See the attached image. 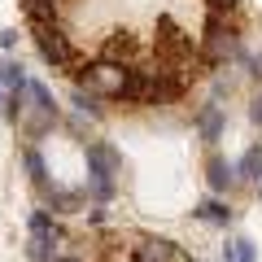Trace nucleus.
Wrapping results in <instances>:
<instances>
[{"mask_svg": "<svg viewBox=\"0 0 262 262\" xmlns=\"http://www.w3.org/2000/svg\"><path fill=\"white\" fill-rule=\"evenodd\" d=\"M13 127H18L27 140H44L48 131L57 127V101H53V92H48L44 83L27 79V92H22V101H18V114H13Z\"/></svg>", "mask_w": 262, "mask_h": 262, "instance_id": "obj_1", "label": "nucleus"}, {"mask_svg": "<svg viewBox=\"0 0 262 262\" xmlns=\"http://www.w3.org/2000/svg\"><path fill=\"white\" fill-rule=\"evenodd\" d=\"M122 170H127V162H122V153L114 149V144H105V140L88 144V196H92L96 206L114 201Z\"/></svg>", "mask_w": 262, "mask_h": 262, "instance_id": "obj_2", "label": "nucleus"}, {"mask_svg": "<svg viewBox=\"0 0 262 262\" xmlns=\"http://www.w3.org/2000/svg\"><path fill=\"white\" fill-rule=\"evenodd\" d=\"M153 57H158V70L166 75H188V66L196 57V44L175 18H158V39H153Z\"/></svg>", "mask_w": 262, "mask_h": 262, "instance_id": "obj_3", "label": "nucleus"}, {"mask_svg": "<svg viewBox=\"0 0 262 262\" xmlns=\"http://www.w3.org/2000/svg\"><path fill=\"white\" fill-rule=\"evenodd\" d=\"M196 57H201L206 66L241 61L245 48H241V31H236V22L223 18V13H210V18H206V31H201V48H196Z\"/></svg>", "mask_w": 262, "mask_h": 262, "instance_id": "obj_4", "label": "nucleus"}, {"mask_svg": "<svg viewBox=\"0 0 262 262\" xmlns=\"http://www.w3.org/2000/svg\"><path fill=\"white\" fill-rule=\"evenodd\" d=\"M31 31H35L39 57H44L53 70H79V53H75V44L66 39L61 27H31Z\"/></svg>", "mask_w": 262, "mask_h": 262, "instance_id": "obj_5", "label": "nucleus"}, {"mask_svg": "<svg viewBox=\"0 0 262 262\" xmlns=\"http://www.w3.org/2000/svg\"><path fill=\"white\" fill-rule=\"evenodd\" d=\"M149 92H153V70H144V66H122V79H118V88H114L110 101L149 105Z\"/></svg>", "mask_w": 262, "mask_h": 262, "instance_id": "obj_6", "label": "nucleus"}, {"mask_svg": "<svg viewBox=\"0 0 262 262\" xmlns=\"http://www.w3.org/2000/svg\"><path fill=\"white\" fill-rule=\"evenodd\" d=\"M57 223H53V214L48 210H35L31 214V245H27V253H31V262H53V245H57Z\"/></svg>", "mask_w": 262, "mask_h": 262, "instance_id": "obj_7", "label": "nucleus"}, {"mask_svg": "<svg viewBox=\"0 0 262 262\" xmlns=\"http://www.w3.org/2000/svg\"><path fill=\"white\" fill-rule=\"evenodd\" d=\"M131 262H192V258L166 236H140L131 245Z\"/></svg>", "mask_w": 262, "mask_h": 262, "instance_id": "obj_8", "label": "nucleus"}, {"mask_svg": "<svg viewBox=\"0 0 262 262\" xmlns=\"http://www.w3.org/2000/svg\"><path fill=\"white\" fill-rule=\"evenodd\" d=\"M96 61H110V66H140V39L131 31H114L110 39L101 44V57Z\"/></svg>", "mask_w": 262, "mask_h": 262, "instance_id": "obj_9", "label": "nucleus"}, {"mask_svg": "<svg viewBox=\"0 0 262 262\" xmlns=\"http://www.w3.org/2000/svg\"><path fill=\"white\" fill-rule=\"evenodd\" d=\"M192 127H196V136H201V140L206 144H219L223 140V131H227V114H223V105H201V110H196V118H192Z\"/></svg>", "mask_w": 262, "mask_h": 262, "instance_id": "obj_10", "label": "nucleus"}, {"mask_svg": "<svg viewBox=\"0 0 262 262\" xmlns=\"http://www.w3.org/2000/svg\"><path fill=\"white\" fill-rule=\"evenodd\" d=\"M39 196H44V206L53 210V214H79V210H83V192H79V188H57V184H48Z\"/></svg>", "mask_w": 262, "mask_h": 262, "instance_id": "obj_11", "label": "nucleus"}, {"mask_svg": "<svg viewBox=\"0 0 262 262\" xmlns=\"http://www.w3.org/2000/svg\"><path fill=\"white\" fill-rule=\"evenodd\" d=\"M31 27H61V0H22Z\"/></svg>", "mask_w": 262, "mask_h": 262, "instance_id": "obj_12", "label": "nucleus"}, {"mask_svg": "<svg viewBox=\"0 0 262 262\" xmlns=\"http://www.w3.org/2000/svg\"><path fill=\"white\" fill-rule=\"evenodd\" d=\"M206 179H210V188H214V192H227V188H236V170L227 166L219 153L206 162Z\"/></svg>", "mask_w": 262, "mask_h": 262, "instance_id": "obj_13", "label": "nucleus"}, {"mask_svg": "<svg viewBox=\"0 0 262 262\" xmlns=\"http://www.w3.org/2000/svg\"><path fill=\"white\" fill-rule=\"evenodd\" d=\"M192 214L201 219V223H210V227H227V223H232V210H227L219 196H206V201H201Z\"/></svg>", "mask_w": 262, "mask_h": 262, "instance_id": "obj_14", "label": "nucleus"}, {"mask_svg": "<svg viewBox=\"0 0 262 262\" xmlns=\"http://www.w3.org/2000/svg\"><path fill=\"white\" fill-rule=\"evenodd\" d=\"M232 170H236L241 184H258V179H262V144H253V149L241 158V166H232Z\"/></svg>", "mask_w": 262, "mask_h": 262, "instance_id": "obj_15", "label": "nucleus"}, {"mask_svg": "<svg viewBox=\"0 0 262 262\" xmlns=\"http://www.w3.org/2000/svg\"><path fill=\"white\" fill-rule=\"evenodd\" d=\"M223 262H258V249H253L249 236H236L223 245Z\"/></svg>", "mask_w": 262, "mask_h": 262, "instance_id": "obj_16", "label": "nucleus"}, {"mask_svg": "<svg viewBox=\"0 0 262 262\" xmlns=\"http://www.w3.org/2000/svg\"><path fill=\"white\" fill-rule=\"evenodd\" d=\"M22 166H27L31 184L44 192V188H48V166H44V158H39V149H27V153H22Z\"/></svg>", "mask_w": 262, "mask_h": 262, "instance_id": "obj_17", "label": "nucleus"}, {"mask_svg": "<svg viewBox=\"0 0 262 262\" xmlns=\"http://www.w3.org/2000/svg\"><path fill=\"white\" fill-rule=\"evenodd\" d=\"M22 83H27V70H22V61L5 57V61H0V88H5V92H13V88H22Z\"/></svg>", "mask_w": 262, "mask_h": 262, "instance_id": "obj_18", "label": "nucleus"}, {"mask_svg": "<svg viewBox=\"0 0 262 262\" xmlns=\"http://www.w3.org/2000/svg\"><path fill=\"white\" fill-rule=\"evenodd\" d=\"M75 105H79V114H88V118H101L105 114V105L96 101V96H88L83 88H75Z\"/></svg>", "mask_w": 262, "mask_h": 262, "instance_id": "obj_19", "label": "nucleus"}, {"mask_svg": "<svg viewBox=\"0 0 262 262\" xmlns=\"http://www.w3.org/2000/svg\"><path fill=\"white\" fill-rule=\"evenodd\" d=\"M206 5H210V13H223V18L241 9V0H206Z\"/></svg>", "mask_w": 262, "mask_h": 262, "instance_id": "obj_20", "label": "nucleus"}, {"mask_svg": "<svg viewBox=\"0 0 262 262\" xmlns=\"http://www.w3.org/2000/svg\"><path fill=\"white\" fill-rule=\"evenodd\" d=\"M249 118H253V122H258V127H262V92L253 96V105H249Z\"/></svg>", "mask_w": 262, "mask_h": 262, "instance_id": "obj_21", "label": "nucleus"}, {"mask_svg": "<svg viewBox=\"0 0 262 262\" xmlns=\"http://www.w3.org/2000/svg\"><path fill=\"white\" fill-rule=\"evenodd\" d=\"M18 44V31H0V48H13Z\"/></svg>", "mask_w": 262, "mask_h": 262, "instance_id": "obj_22", "label": "nucleus"}, {"mask_svg": "<svg viewBox=\"0 0 262 262\" xmlns=\"http://www.w3.org/2000/svg\"><path fill=\"white\" fill-rule=\"evenodd\" d=\"M53 262H83V258H53Z\"/></svg>", "mask_w": 262, "mask_h": 262, "instance_id": "obj_23", "label": "nucleus"}, {"mask_svg": "<svg viewBox=\"0 0 262 262\" xmlns=\"http://www.w3.org/2000/svg\"><path fill=\"white\" fill-rule=\"evenodd\" d=\"M0 101H5V88H0Z\"/></svg>", "mask_w": 262, "mask_h": 262, "instance_id": "obj_24", "label": "nucleus"}, {"mask_svg": "<svg viewBox=\"0 0 262 262\" xmlns=\"http://www.w3.org/2000/svg\"><path fill=\"white\" fill-rule=\"evenodd\" d=\"M258 188H262V179H258Z\"/></svg>", "mask_w": 262, "mask_h": 262, "instance_id": "obj_25", "label": "nucleus"}]
</instances>
